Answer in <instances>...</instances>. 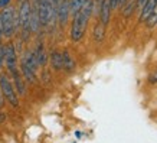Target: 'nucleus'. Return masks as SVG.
Instances as JSON below:
<instances>
[{"instance_id": "2", "label": "nucleus", "mask_w": 157, "mask_h": 143, "mask_svg": "<svg viewBox=\"0 0 157 143\" xmlns=\"http://www.w3.org/2000/svg\"><path fill=\"white\" fill-rule=\"evenodd\" d=\"M0 18H2V25H3V36H6V38L13 36L17 26H20L17 10L7 5L0 12Z\"/></svg>"}, {"instance_id": "14", "label": "nucleus", "mask_w": 157, "mask_h": 143, "mask_svg": "<svg viewBox=\"0 0 157 143\" xmlns=\"http://www.w3.org/2000/svg\"><path fill=\"white\" fill-rule=\"evenodd\" d=\"M35 58H36V62H38L39 67H43L46 64V52H45V48H43L42 43H39L36 51H35Z\"/></svg>"}, {"instance_id": "12", "label": "nucleus", "mask_w": 157, "mask_h": 143, "mask_svg": "<svg viewBox=\"0 0 157 143\" xmlns=\"http://www.w3.org/2000/svg\"><path fill=\"white\" fill-rule=\"evenodd\" d=\"M51 64H52V68L53 70H63V61H62V52L59 51H53L51 54Z\"/></svg>"}, {"instance_id": "7", "label": "nucleus", "mask_w": 157, "mask_h": 143, "mask_svg": "<svg viewBox=\"0 0 157 143\" xmlns=\"http://www.w3.org/2000/svg\"><path fill=\"white\" fill-rule=\"evenodd\" d=\"M111 10L113 9H111V5H109V0H102L98 16H100L101 23L104 25V26H107L108 22H109V19H111Z\"/></svg>"}, {"instance_id": "8", "label": "nucleus", "mask_w": 157, "mask_h": 143, "mask_svg": "<svg viewBox=\"0 0 157 143\" xmlns=\"http://www.w3.org/2000/svg\"><path fill=\"white\" fill-rule=\"evenodd\" d=\"M12 75H13V81H14V90L17 91L19 95H25L26 90H25V82L22 80V74L17 71V68H14L12 71H9Z\"/></svg>"}, {"instance_id": "24", "label": "nucleus", "mask_w": 157, "mask_h": 143, "mask_svg": "<svg viewBox=\"0 0 157 143\" xmlns=\"http://www.w3.org/2000/svg\"><path fill=\"white\" fill-rule=\"evenodd\" d=\"M75 136H76V139H81V137H82V132L76 130V132H75Z\"/></svg>"}, {"instance_id": "13", "label": "nucleus", "mask_w": 157, "mask_h": 143, "mask_svg": "<svg viewBox=\"0 0 157 143\" xmlns=\"http://www.w3.org/2000/svg\"><path fill=\"white\" fill-rule=\"evenodd\" d=\"M62 61H63V70H67L68 72H71L75 70V61H74V58L71 57V54L65 51V52H62Z\"/></svg>"}, {"instance_id": "10", "label": "nucleus", "mask_w": 157, "mask_h": 143, "mask_svg": "<svg viewBox=\"0 0 157 143\" xmlns=\"http://www.w3.org/2000/svg\"><path fill=\"white\" fill-rule=\"evenodd\" d=\"M20 71H22V75L28 82H36V71H33L32 68H29L26 64L20 62Z\"/></svg>"}, {"instance_id": "21", "label": "nucleus", "mask_w": 157, "mask_h": 143, "mask_svg": "<svg viewBox=\"0 0 157 143\" xmlns=\"http://www.w3.org/2000/svg\"><path fill=\"white\" fill-rule=\"evenodd\" d=\"M146 2H147V0H137V9L138 10L143 9V6L146 5Z\"/></svg>"}, {"instance_id": "17", "label": "nucleus", "mask_w": 157, "mask_h": 143, "mask_svg": "<svg viewBox=\"0 0 157 143\" xmlns=\"http://www.w3.org/2000/svg\"><path fill=\"white\" fill-rule=\"evenodd\" d=\"M144 22H146V26H147L148 29H153L157 26V5H156V7L153 9L151 13H150V16H148Z\"/></svg>"}, {"instance_id": "22", "label": "nucleus", "mask_w": 157, "mask_h": 143, "mask_svg": "<svg viewBox=\"0 0 157 143\" xmlns=\"http://www.w3.org/2000/svg\"><path fill=\"white\" fill-rule=\"evenodd\" d=\"M9 3H10V0H0V9H2V7H6Z\"/></svg>"}, {"instance_id": "15", "label": "nucleus", "mask_w": 157, "mask_h": 143, "mask_svg": "<svg viewBox=\"0 0 157 143\" xmlns=\"http://www.w3.org/2000/svg\"><path fill=\"white\" fill-rule=\"evenodd\" d=\"M104 34H105V26L102 23H97L95 28H94V32H92V36H94V41L95 42H101L104 39Z\"/></svg>"}, {"instance_id": "6", "label": "nucleus", "mask_w": 157, "mask_h": 143, "mask_svg": "<svg viewBox=\"0 0 157 143\" xmlns=\"http://www.w3.org/2000/svg\"><path fill=\"white\" fill-rule=\"evenodd\" d=\"M69 18V0H58L56 6V19L61 26H65Z\"/></svg>"}, {"instance_id": "16", "label": "nucleus", "mask_w": 157, "mask_h": 143, "mask_svg": "<svg viewBox=\"0 0 157 143\" xmlns=\"http://www.w3.org/2000/svg\"><path fill=\"white\" fill-rule=\"evenodd\" d=\"M84 3H85V0H69V14L74 16L76 12H79Z\"/></svg>"}, {"instance_id": "1", "label": "nucleus", "mask_w": 157, "mask_h": 143, "mask_svg": "<svg viewBox=\"0 0 157 143\" xmlns=\"http://www.w3.org/2000/svg\"><path fill=\"white\" fill-rule=\"evenodd\" d=\"M92 12H94V0H85L81 10L74 14L71 26V39L74 42H79L82 39L88 22H90V18L92 16Z\"/></svg>"}, {"instance_id": "4", "label": "nucleus", "mask_w": 157, "mask_h": 143, "mask_svg": "<svg viewBox=\"0 0 157 143\" xmlns=\"http://www.w3.org/2000/svg\"><path fill=\"white\" fill-rule=\"evenodd\" d=\"M19 25L22 30H23L25 38H28V35L30 34V10H32V6H30V0H23L19 3Z\"/></svg>"}, {"instance_id": "9", "label": "nucleus", "mask_w": 157, "mask_h": 143, "mask_svg": "<svg viewBox=\"0 0 157 143\" xmlns=\"http://www.w3.org/2000/svg\"><path fill=\"white\" fill-rule=\"evenodd\" d=\"M157 5V0H147L146 2V5L143 6V9L140 10V22H144V20L147 19L150 13L153 12V9L156 7Z\"/></svg>"}, {"instance_id": "26", "label": "nucleus", "mask_w": 157, "mask_h": 143, "mask_svg": "<svg viewBox=\"0 0 157 143\" xmlns=\"http://www.w3.org/2000/svg\"><path fill=\"white\" fill-rule=\"evenodd\" d=\"M0 36H3V25H2V18H0Z\"/></svg>"}, {"instance_id": "27", "label": "nucleus", "mask_w": 157, "mask_h": 143, "mask_svg": "<svg viewBox=\"0 0 157 143\" xmlns=\"http://www.w3.org/2000/svg\"><path fill=\"white\" fill-rule=\"evenodd\" d=\"M20 2H23V0H19V3H20Z\"/></svg>"}, {"instance_id": "25", "label": "nucleus", "mask_w": 157, "mask_h": 143, "mask_svg": "<svg viewBox=\"0 0 157 143\" xmlns=\"http://www.w3.org/2000/svg\"><path fill=\"white\" fill-rule=\"evenodd\" d=\"M125 2H127V0H118V7H120V9L124 6V3H125Z\"/></svg>"}, {"instance_id": "19", "label": "nucleus", "mask_w": 157, "mask_h": 143, "mask_svg": "<svg viewBox=\"0 0 157 143\" xmlns=\"http://www.w3.org/2000/svg\"><path fill=\"white\" fill-rule=\"evenodd\" d=\"M148 81H150V84H156V82H157V71L153 72V74H150V77H148Z\"/></svg>"}, {"instance_id": "5", "label": "nucleus", "mask_w": 157, "mask_h": 143, "mask_svg": "<svg viewBox=\"0 0 157 143\" xmlns=\"http://www.w3.org/2000/svg\"><path fill=\"white\" fill-rule=\"evenodd\" d=\"M5 62L6 67L9 71L16 68V64H17V54H16V48L12 42H9L5 46Z\"/></svg>"}, {"instance_id": "11", "label": "nucleus", "mask_w": 157, "mask_h": 143, "mask_svg": "<svg viewBox=\"0 0 157 143\" xmlns=\"http://www.w3.org/2000/svg\"><path fill=\"white\" fill-rule=\"evenodd\" d=\"M22 62L23 64H26L29 68H32L33 71H36L38 70V62H36V58H35V54L30 52V51H26V52L23 54V57H22Z\"/></svg>"}, {"instance_id": "23", "label": "nucleus", "mask_w": 157, "mask_h": 143, "mask_svg": "<svg viewBox=\"0 0 157 143\" xmlns=\"http://www.w3.org/2000/svg\"><path fill=\"white\" fill-rule=\"evenodd\" d=\"M3 104H5V100H3V94H2V90H0V109L3 107Z\"/></svg>"}, {"instance_id": "20", "label": "nucleus", "mask_w": 157, "mask_h": 143, "mask_svg": "<svg viewBox=\"0 0 157 143\" xmlns=\"http://www.w3.org/2000/svg\"><path fill=\"white\" fill-rule=\"evenodd\" d=\"M111 9H118V0H109Z\"/></svg>"}, {"instance_id": "18", "label": "nucleus", "mask_w": 157, "mask_h": 143, "mask_svg": "<svg viewBox=\"0 0 157 143\" xmlns=\"http://www.w3.org/2000/svg\"><path fill=\"white\" fill-rule=\"evenodd\" d=\"M3 61H5V46L0 43V67H2Z\"/></svg>"}, {"instance_id": "3", "label": "nucleus", "mask_w": 157, "mask_h": 143, "mask_svg": "<svg viewBox=\"0 0 157 143\" xmlns=\"http://www.w3.org/2000/svg\"><path fill=\"white\" fill-rule=\"evenodd\" d=\"M0 90H2L3 97H5L13 107H17V105H19V100H17V94H16L14 85L9 80L7 74H0Z\"/></svg>"}]
</instances>
